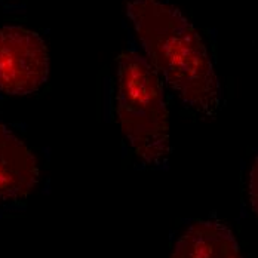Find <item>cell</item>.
<instances>
[{
	"label": "cell",
	"instance_id": "obj_4",
	"mask_svg": "<svg viewBox=\"0 0 258 258\" xmlns=\"http://www.w3.org/2000/svg\"><path fill=\"white\" fill-rule=\"evenodd\" d=\"M37 177V163L30 149L5 125H0V204L27 198Z\"/></svg>",
	"mask_w": 258,
	"mask_h": 258
},
{
	"label": "cell",
	"instance_id": "obj_5",
	"mask_svg": "<svg viewBox=\"0 0 258 258\" xmlns=\"http://www.w3.org/2000/svg\"><path fill=\"white\" fill-rule=\"evenodd\" d=\"M171 258H243L233 233L217 221L198 220L181 236Z\"/></svg>",
	"mask_w": 258,
	"mask_h": 258
},
{
	"label": "cell",
	"instance_id": "obj_1",
	"mask_svg": "<svg viewBox=\"0 0 258 258\" xmlns=\"http://www.w3.org/2000/svg\"><path fill=\"white\" fill-rule=\"evenodd\" d=\"M128 17L149 62L182 103L204 116H215L220 83L196 28L177 8L160 0H129Z\"/></svg>",
	"mask_w": 258,
	"mask_h": 258
},
{
	"label": "cell",
	"instance_id": "obj_2",
	"mask_svg": "<svg viewBox=\"0 0 258 258\" xmlns=\"http://www.w3.org/2000/svg\"><path fill=\"white\" fill-rule=\"evenodd\" d=\"M117 116L132 150L147 165H162L171 153L169 113L153 66L137 52L117 59Z\"/></svg>",
	"mask_w": 258,
	"mask_h": 258
},
{
	"label": "cell",
	"instance_id": "obj_3",
	"mask_svg": "<svg viewBox=\"0 0 258 258\" xmlns=\"http://www.w3.org/2000/svg\"><path fill=\"white\" fill-rule=\"evenodd\" d=\"M49 58L39 34L23 27L0 28V91L9 95L36 92L48 79Z\"/></svg>",
	"mask_w": 258,
	"mask_h": 258
},
{
	"label": "cell",
	"instance_id": "obj_6",
	"mask_svg": "<svg viewBox=\"0 0 258 258\" xmlns=\"http://www.w3.org/2000/svg\"><path fill=\"white\" fill-rule=\"evenodd\" d=\"M248 191H249V204H251V209H252L254 215L258 218V157L257 160L254 162L252 168H251Z\"/></svg>",
	"mask_w": 258,
	"mask_h": 258
}]
</instances>
